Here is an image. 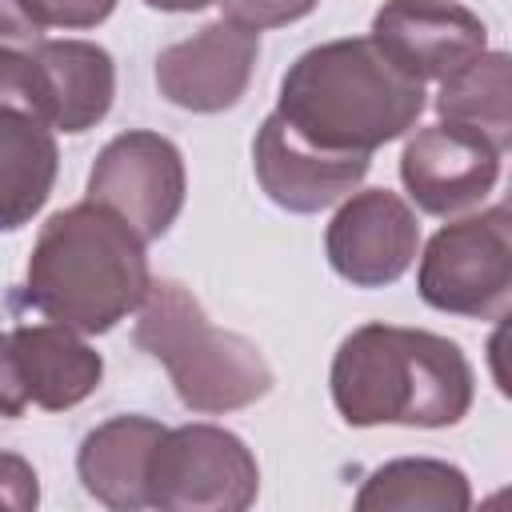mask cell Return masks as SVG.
<instances>
[{"mask_svg":"<svg viewBox=\"0 0 512 512\" xmlns=\"http://www.w3.org/2000/svg\"><path fill=\"white\" fill-rule=\"evenodd\" d=\"M332 404L352 428H448L472 408L476 376L460 344L424 328L364 324L332 356Z\"/></svg>","mask_w":512,"mask_h":512,"instance_id":"7a4b0ae2","label":"cell"},{"mask_svg":"<svg viewBox=\"0 0 512 512\" xmlns=\"http://www.w3.org/2000/svg\"><path fill=\"white\" fill-rule=\"evenodd\" d=\"M424 112V84L400 72L372 36L328 40L300 52L284 80L276 116L316 152L372 156L404 136Z\"/></svg>","mask_w":512,"mask_h":512,"instance_id":"6da1fadb","label":"cell"},{"mask_svg":"<svg viewBox=\"0 0 512 512\" xmlns=\"http://www.w3.org/2000/svg\"><path fill=\"white\" fill-rule=\"evenodd\" d=\"M160 432L164 424L148 416H112L100 428H92L76 452V472L84 492L116 512L148 508L144 476H148V456Z\"/></svg>","mask_w":512,"mask_h":512,"instance_id":"9a60e30c","label":"cell"},{"mask_svg":"<svg viewBox=\"0 0 512 512\" xmlns=\"http://www.w3.org/2000/svg\"><path fill=\"white\" fill-rule=\"evenodd\" d=\"M144 4L148 8H160V12H200L212 0H144Z\"/></svg>","mask_w":512,"mask_h":512,"instance_id":"d4e9b609","label":"cell"},{"mask_svg":"<svg viewBox=\"0 0 512 512\" xmlns=\"http://www.w3.org/2000/svg\"><path fill=\"white\" fill-rule=\"evenodd\" d=\"M36 504H40L36 468L16 452H0V508L32 512Z\"/></svg>","mask_w":512,"mask_h":512,"instance_id":"7402d4cb","label":"cell"},{"mask_svg":"<svg viewBox=\"0 0 512 512\" xmlns=\"http://www.w3.org/2000/svg\"><path fill=\"white\" fill-rule=\"evenodd\" d=\"M252 168H256L264 196L276 208L308 216V212H320V208L344 200L368 176V156L316 152L304 140H296L272 112L256 132Z\"/></svg>","mask_w":512,"mask_h":512,"instance_id":"7c38bea8","label":"cell"},{"mask_svg":"<svg viewBox=\"0 0 512 512\" xmlns=\"http://www.w3.org/2000/svg\"><path fill=\"white\" fill-rule=\"evenodd\" d=\"M260 492L252 448L216 424L164 428L144 476L148 508L164 512H244Z\"/></svg>","mask_w":512,"mask_h":512,"instance_id":"5b68a950","label":"cell"},{"mask_svg":"<svg viewBox=\"0 0 512 512\" xmlns=\"http://www.w3.org/2000/svg\"><path fill=\"white\" fill-rule=\"evenodd\" d=\"M372 40L412 80H448L488 44L484 20L456 0H384Z\"/></svg>","mask_w":512,"mask_h":512,"instance_id":"8fae6325","label":"cell"},{"mask_svg":"<svg viewBox=\"0 0 512 512\" xmlns=\"http://www.w3.org/2000/svg\"><path fill=\"white\" fill-rule=\"evenodd\" d=\"M472 504V488H468V476L448 464V460H428V456H404V460H392L384 468H376L360 496H356V508L360 512H392V508H404V512H464Z\"/></svg>","mask_w":512,"mask_h":512,"instance_id":"e0dca14e","label":"cell"},{"mask_svg":"<svg viewBox=\"0 0 512 512\" xmlns=\"http://www.w3.org/2000/svg\"><path fill=\"white\" fill-rule=\"evenodd\" d=\"M24 408H28V392L12 356V336L0 332V420H16Z\"/></svg>","mask_w":512,"mask_h":512,"instance_id":"603a6c76","label":"cell"},{"mask_svg":"<svg viewBox=\"0 0 512 512\" xmlns=\"http://www.w3.org/2000/svg\"><path fill=\"white\" fill-rule=\"evenodd\" d=\"M420 248L416 212L388 188H364L340 204L324 232V252L336 276L356 288L396 284Z\"/></svg>","mask_w":512,"mask_h":512,"instance_id":"ba28073f","label":"cell"},{"mask_svg":"<svg viewBox=\"0 0 512 512\" xmlns=\"http://www.w3.org/2000/svg\"><path fill=\"white\" fill-rule=\"evenodd\" d=\"M500 148L460 124L420 128L400 156V180L412 204L428 216H456L476 208L500 180Z\"/></svg>","mask_w":512,"mask_h":512,"instance_id":"30bf717a","label":"cell"},{"mask_svg":"<svg viewBox=\"0 0 512 512\" xmlns=\"http://www.w3.org/2000/svg\"><path fill=\"white\" fill-rule=\"evenodd\" d=\"M132 340L168 368L180 404L200 416L236 412L272 392V368L260 348L240 332L216 328L176 280L148 284Z\"/></svg>","mask_w":512,"mask_h":512,"instance_id":"277c9868","label":"cell"},{"mask_svg":"<svg viewBox=\"0 0 512 512\" xmlns=\"http://www.w3.org/2000/svg\"><path fill=\"white\" fill-rule=\"evenodd\" d=\"M36 64V116L56 132H84L100 124L116 96V64L92 40H40Z\"/></svg>","mask_w":512,"mask_h":512,"instance_id":"4fadbf2b","label":"cell"},{"mask_svg":"<svg viewBox=\"0 0 512 512\" xmlns=\"http://www.w3.org/2000/svg\"><path fill=\"white\" fill-rule=\"evenodd\" d=\"M36 64L32 48H0V104L24 108L36 116Z\"/></svg>","mask_w":512,"mask_h":512,"instance_id":"44dd1931","label":"cell"},{"mask_svg":"<svg viewBox=\"0 0 512 512\" xmlns=\"http://www.w3.org/2000/svg\"><path fill=\"white\" fill-rule=\"evenodd\" d=\"M416 288L428 308L476 320H504L512 304V248H508V208L444 224L416 272Z\"/></svg>","mask_w":512,"mask_h":512,"instance_id":"8992f818","label":"cell"},{"mask_svg":"<svg viewBox=\"0 0 512 512\" xmlns=\"http://www.w3.org/2000/svg\"><path fill=\"white\" fill-rule=\"evenodd\" d=\"M224 20H236L252 32L260 28H280L292 20H304L320 0H216Z\"/></svg>","mask_w":512,"mask_h":512,"instance_id":"ffe728a7","label":"cell"},{"mask_svg":"<svg viewBox=\"0 0 512 512\" xmlns=\"http://www.w3.org/2000/svg\"><path fill=\"white\" fill-rule=\"evenodd\" d=\"M12 356L24 380V392L32 404L48 412L76 408L100 388L104 360L92 352L76 328L52 320V324H20L12 332Z\"/></svg>","mask_w":512,"mask_h":512,"instance_id":"5bb4252c","label":"cell"},{"mask_svg":"<svg viewBox=\"0 0 512 512\" xmlns=\"http://www.w3.org/2000/svg\"><path fill=\"white\" fill-rule=\"evenodd\" d=\"M256 56L260 32L220 16L156 56V88L184 112H224L248 92Z\"/></svg>","mask_w":512,"mask_h":512,"instance_id":"9c48e42d","label":"cell"},{"mask_svg":"<svg viewBox=\"0 0 512 512\" xmlns=\"http://www.w3.org/2000/svg\"><path fill=\"white\" fill-rule=\"evenodd\" d=\"M148 284L144 240L112 208L84 200L60 208L40 228L28 256L24 296L48 320L100 336L140 308Z\"/></svg>","mask_w":512,"mask_h":512,"instance_id":"3957f363","label":"cell"},{"mask_svg":"<svg viewBox=\"0 0 512 512\" xmlns=\"http://www.w3.org/2000/svg\"><path fill=\"white\" fill-rule=\"evenodd\" d=\"M40 44V28L24 16L16 0H0V48H32Z\"/></svg>","mask_w":512,"mask_h":512,"instance_id":"cb8c5ba5","label":"cell"},{"mask_svg":"<svg viewBox=\"0 0 512 512\" xmlns=\"http://www.w3.org/2000/svg\"><path fill=\"white\" fill-rule=\"evenodd\" d=\"M60 152L52 128L12 104H0V232L28 224L52 184H56Z\"/></svg>","mask_w":512,"mask_h":512,"instance_id":"2e32d148","label":"cell"},{"mask_svg":"<svg viewBox=\"0 0 512 512\" xmlns=\"http://www.w3.org/2000/svg\"><path fill=\"white\" fill-rule=\"evenodd\" d=\"M436 112L448 124L480 132L492 148L508 152L512 140V112H508V56L480 52L460 72L440 80Z\"/></svg>","mask_w":512,"mask_h":512,"instance_id":"ac0fdd59","label":"cell"},{"mask_svg":"<svg viewBox=\"0 0 512 512\" xmlns=\"http://www.w3.org/2000/svg\"><path fill=\"white\" fill-rule=\"evenodd\" d=\"M184 156L160 132H120L112 136L92 172H88V200L112 208L144 244L160 240L180 208H184Z\"/></svg>","mask_w":512,"mask_h":512,"instance_id":"52a82bcc","label":"cell"},{"mask_svg":"<svg viewBox=\"0 0 512 512\" xmlns=\"http://www.w3.org/2000/svg\"><path fill=\"white\" fill-rule=\"evenodd\" d=\"M24 16L44 28H96L112 16L116 0H16Z\"/></svg>","mask_w":512,"mask_h":512,"instance_id":"d6986e66","label":"cell"}]
</instances>
